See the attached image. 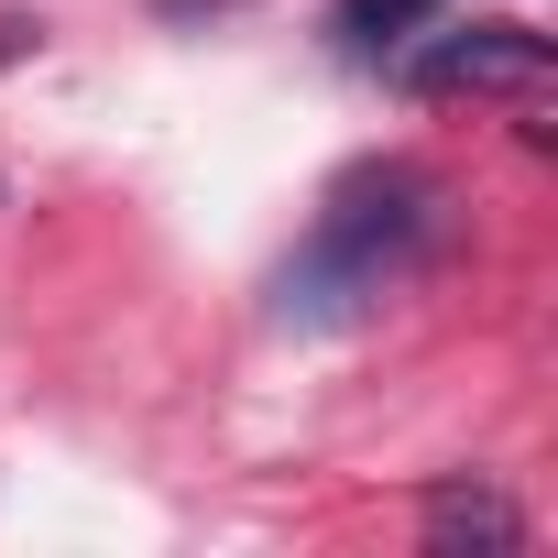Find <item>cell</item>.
<instances>
[{
	"instance_id": "cell-1",
	"label": "cell",
	"mask_w": 558,
	"mask_h": 558,
	"mask_svg": "<svg viewBox=\"0 0 558 558\" xmlns=\"http://www.w3.org/2000/svg\"><path fill=\"white\" fill-rule=\"evenodd\" d=\"M427 241H438V175L427 165H362V175H340L329 208H318V230L296 241V263L274 274V318H296V329L373 318L427 263Z\"/></svg>"
},
{
	"instance_id": "cell-2",
	"label": "cell",
	"mask_w": 558,
	"mask_h": 558,
	"mask_svg": "<svg viewBox=\"0 0 558 558\" xmlns=\"http://www.w3.org/2000/svg\"><path fill=\"white\" fill-rule=\"evenodd\" d=\"M547 34H525V23H460V34H438V45H416L405 56V88L416 99H449V88H547Z\"/></svg>"
},
{
	"instance_id": "cell-3",
	"label": "cell",
	"mask_w": 558,
	"mask_h": 558,
	"mask_svg": "<svg viewBox=\"0 0 558 558\" xmlns=\"http://www.w3.org/2000/svg\"><path fill=\"white\" fill-rule=\"evenodd\" d=\"M525 514L493 493V482H438L427 493V547H514Z\"/></svg>"
},
{
	"instance_id": "cell-4",
	"label": "cell",
	"mask_w": 558,
	"mask_h": 558,
	"mask_svg": "<svg viewBox=\"0 0 558 558\" xmlns=\"http://www.w3.org/2000/svg\"><path fill=\"white\" fill-rule=\"evenodd\" d=\"M427 23H438V0H340V12H329L340 56H395V45H416Z\"/></svg>"
},
{
	"instance_id": "cell-5",
	"label": "cell",
	"mask_w": 558,
	"mask_h": 558,
	"mask_svg": "<svg viewBox=\"0 0 558 558\" xmlns=\"http://www.w3.org/2000/svg\"><path fill=\"white\" fill-rule=\"evenodd\" d=\"M23 56H34V23H23V12H0V77H12Z\"/></svg>"
},
{
	"instance_id": "cell-6",
	"label": "cell",
	"mask_w": 558,
	"mask_h": 558,
	"mask_svg": "<svg viewBox=\"0 0 558 558\" xmlns=\"http://www.w3.org/2000/svg\"><path fill=\"white\" fill-rule=\"evenodd\" d=\"M165 23H208V12H241V0H154Z\"/></svg>"
}]
</instances>
